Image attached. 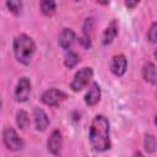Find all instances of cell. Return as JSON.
Wrapping results in <instances>:
<instances>
[{"instance_id":"obj_1","label":"cell","mask_w":157,"mask_h":157,"mask_svg":"<svg viewBox=\"0 0 157 157\" xmlns=\"http://www.w3.org/2000/svg\"><path fill=\"white\" fill-rule=\"evenodd\" d=\"M88 139L91 146L97 152H104L110 148L109 121L103 115H96L90 126Z\"/></svg>"},{"instance_id":"obj_2","label":"cell","mask_w":157,"mask_h":157,"mask_svg":"<svg viewBox=\"0 0 157 157\" xmlns=\"http://www.w3.org/2000/svg\"><path fill=\"white\" fill-rule=\"evenodd\" d=\"M36 52V44L33 42V39L27 36V34H20L15 38L13 40V54L16 56V59L27 65L29 64L33 54Z\"/></svg>"},{"instance_id":"obj_3","label":"cell","mask_w":157,"mask_h":157,"mask_svg":"<svg viewBox=\"0 0 157 157\" xmlns=\"http://www.w3.org/2000/svg\"><path fill=\"white\" fill-rule=\"evenodd\" d=\"M92 77H93V70H92V67H82V69H80L75 74L72 81L70 83V88L74 92H78L82 88H85L86 85H88V82L91 81Z\"/></svg>"},{"instance_id":"obj_4","label":"cell","mask_w":157,"mask_h":157,"mask_svg":"<svg viewBox=\"0 0 157 157\" xmlns=\"http://www.w3.org/2000/svg\"><path fill=\"white\" fill-rule=\"evenodd\" d=\"M2 140L5 146L10 150V151H21L25 146L23 140L17 135V132L15 131V129L6 126L2 131Z\"/></svg>"},{"instance_id":"obj_5","label":"cell","mask_w":157,"mask_h":157,"mask_svg":"<svg viewBox=\"0 0 157 157\" xmlns=\"http://www.w3.org/2000/svg\"><path fill=\"white\" fill-rule=\"evenodd\" d=\"M66 98V94L60 91V90H56V88H50V90H47L45 92H43L40 99L44 104L47 105H50V107H55V105H59L64 99Z\"/></svg>"},{"instance_id":"obj_6","label":"cell","mask_w":157,"mask_h":157,"mask_svg":"<svg viewBox=\"0 0 157 157\" xmlns=\"http://www.w3.org/2000/svg\"><path fill=\"white\" fill-rule=\"evenodd\" d=\"M31 94V82L27 77H21L15 88V98L17 102H26Z\"/></svg>"},{"instance_id":"obj_7","label":"cell","mask_w":157,"mask_h":157,"mask_svg":"<svg viewBox=\"0 0 157 157\" xmlns=\"http://www.w3.org/2000/svg\"><path fill=\"white\" fill-rule=\"evenodd\" d=\"M61 146H63V137H61V132L59 130H53L52 134L49 135V139L47 141V147L48 151L53 155H59L61 151Z\"/></svg>"},{"instance_id":"obj_8","label":"cell","mask_w":157,"mask_h":157,"mask_svg":"<svg viewBox=\"0 0 157 157\" xmlns=\"http://www.w3.org/2000/svg\"><path fill=\"white\" fill-rule=\"evenodd\" d=\"M128 67V60L125 58V55L123 54H118L115 56H113L112 63H110V70L115 76H123L126 71Z\"/></svg>"},{"instance_id":"obj_9","label":"cell","mask_w":157,"mask_h":157,"mask_svg":"<svg viewBox=\"0 0 157 157\" xmlns=\"http://www.w3.org/2000/svg\"><path fill=\"white\" fill-rule=\"evenodd\" d=\"M75 39H76V34L71 28H63L59 34V45L63 49L67 50L74 44Z\"/></svg>"},{"instance_id":"obj_10","label":"cell","mask_w":157,"mask_h":157,"mask_svg":"<svg viewBox=\"0 0 157 157\" xmlns=\"http://www.w3.org/2000/svg\"><path fill=\"white\" fill-rule=\"evenodd\" d=\"M33 117H34V123H36L37 130L44 131L49 125V118H48L47 113L43 109L36 107L34 110H33Z\"/></svg>"},{"instance_id":"obj_11","label":"cell","mask_w":157,"mask_h":157,"mask_svg":"<svg viewBox=\"0 0 157 157\" xmlns=\"http://www.w3.org/2000/svg\"><path fill=\"white\" fill-rule=\"evenodd\" d=\"M99 99H101V87L97 82H93L85 96V102L87 105L92 107V105L97 104L99 102Z\"/></svg>"},{"instance_id":"obj_12","label":"cell","mask_w":157,"mask_h":157,"mask_svg":"<svg viewBox=\"0 0 157 157\" xmlns=\"http://www.w3.org/2000/svg\"><path fill=\"white\" fill-rule=\"evenodd\" d=\"M117 34H118V25H117L115 21H112V22L107 26V28L104 29V32H103L102 43H103L104 45L110 44V43L114 40V38L117 37Z\"/></svg>"},{"instance_id":"obj_13","label":"cell","mask_w":157,"mask_h":157,"mask_svg":"<svg viewBox=\"0 0 157 157\" xmlns=\"http://www.w3.org/2000/svg\"><path fill=\"white\" fill-rule=\"evenodd\" d=\"M142 76L146 82L152 83V85L156 83V66L153 63H151V61L145 63V65L142 67Z\"/></svg>"},{"instance_id":"obj_14","label":"cell","mask_w":157,"mask_h":157,"mask_svg":"<svg viewBox=\"0 0 157 157\" xmlns=\"http://www.w3.org/2000/svg\"><path fill=\"white\" fill-rule=\"evenodd\" d=\"M40 10L45 16H52L56 10V4L53 0H43L40 1Z\"/></svg>"},{"instance_id":"obj_15","label":"cell","mask_w":157,"mask_h":157,"mask_svg":"<svg viewBox=\"0 0 157 157\" xmlns=\"http://www.w3.org/2000/svg\"><path fill=\"white\" fill-rule=\"evenodd\" d=\"M80 63V56L75 53V52H67L65 54V59H64V64L66 67L69 69H72L74 66H76L77 64Z\"/></svg>"},{"instance_id":"obj_16","label":"cell","mask_w":157,"mask_h":157,"mask_svg":"<svg viewBox=\"0 0 157 157\" xmlns=\"http://www.w3.org/2000/svg\"><path fill=\"white\" fill-rule=\"evenodd\" d=\"M16 124L20 129H26L29 125V119H28V114L25 110H18L16 114Z\"/></svg>"},{"instance_id":"obj_17","label":"cell","mask_w":157,"mask_h":157,"mask_svg":"<svg viewBox=\"0 0 157 157\" xmlns=\"http://www.w3.org/2000/svg\"><path fill=\"white\" fill-rule=\"evenodd\" d=\"M144 146H145V150L148 153L155 152V150H156V137L153 135H151V134H146L145 141H144Z\"/></svg>"},{"instance_id":"obj_18","label":"cell","mask_w":157,"mask_h":157,"mask_svg":"<svg viewBox=\"0 0 157 157\" xmlns=\"http://www.w3.org/2000/svg\"><path fill=\"white\" fill-rule=\"evenodd\" d=\"M6 6L7 9L13 13V15H20L21 11H22V2L21 1H16V0H10V1H6Z\"/></svg>"},{"instance_id":"obj_19","label":"cell","mask_w":157,"mask_h":157,"mask_svg":"<svg viewBox=\"0 0 157 157\" xmlns=\"http://www.w3.org/2000/svg\"><path fill=\"white\" fill-rule=\"evenodd\" d=\"M147 38L151 43H156L157 42V23L153 22L151 25V27L148 28V32H147Z\"/></svg>"},{"instance_id":"obj_20","label":"cell","mask_w":157,"mask_h":157,"mask_svg":"<svg viewBox=\"0 0 157 157\" xmlns=\"http://www.w3.org/2000/svg\"><path fill=\"white\" fill-rule=\"evenodd\" d=\"M137 4H139V1H125V6L126 7H129V9H134L135 6H137Z\"/></svg>"},{"instance_id":"obj_21","label":"cell","mask_w":157,"mask_h":157,"mask_svg":"<svg viewBox=\"0 0 157 157\" xmlns=\"http://www.w3.org/2000/svg\"><path fill=\"white\" fill-rule=\"evenodd\" d=\"M134 157H145V156H144V155H142L141 152H139V151H137V152H135V155H134Z\"/></svg>"},{"instance_id":"obj_22","label":"cell","mask_w":157,"mask_h":157,"mask_svg":"<svg viewBox=\"0 0 157 157\" xmlns=\"http://www.w3.org/2000/svg\"><path fill=\"white\" fill-rule=\"evenodd\" d=\"M0 108H1V101H0Z\"/></svg>"}]
</instances>
